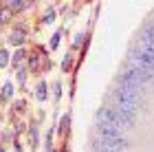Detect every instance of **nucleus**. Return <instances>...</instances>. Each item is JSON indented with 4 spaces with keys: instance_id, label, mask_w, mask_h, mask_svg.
Instances as JSON below:
<instances>
[{
    "instance_id": "obj_1",
    "label": "nucleus",
    "mask_w": 154,
    "mask_h": 152,
    "mask_svg": "<svg viewBox=\"0 0 154 152\" xmlns=\"http://www.w3.org/2000/svg\"><path fill=\"white\" fill-rule=\"evenodd\" d=\"M101 141L106 148H123L125 146V141L119 139V137H101Z\"/></svg>"
},
{
    "instance_id": "obj_2",
    "label": "nucleus",
    "mask_w": 154,
    "mask_h": 152,
    "mask_svg": "<svg viewBox=\"0 0 154 152\" xmlns=\"http://www.w3.org/2000/svg\"><path fill=\"white\" fill-rule=\"evenodd\" d=\"M11 42L20 46V44H22V42H24V31H20V29H16V31H13V33H11Z\"/></svg>"
},
{
    "instance_id": "obj_3",
    "label": "nucleus",
    "mask_w": 154,
    "mask_h": 152,
    "mask_svg": "<svg viewBox=\"0 0 154 152\" xmlns=\"http://www.w3.org/2000/svg\"><path fill=\"white\" fill-rule=\"evenodd\" d=\"M35 97H38L40 101H44V99H46V84H44V82H40V84H38V91H35Z\"/></svg>"
},
{
    "instance_id": "obj_4",
    "label": "nucleus",
    "mask_w": 154,
    "mask_h": 152,
    "mask_svg": "<svg viewBox=\"0 0 154 152\" xmlns=\"http://www.w3.org/2000/svg\"><path fill=\"white\" fill-rule=\"evenodd\" d=\"M24 0H9V7H11V9L13 11H20V9H24Z\"/></svg>"
},
{
    "instance_id": "obj_5",
    "label": "nucleus",
    "mask_w": 154,
    "mask_h": 152,
    "mask_svg": "<svg viewBox=\"0 0 154 152\" xmlns=\"http://www.w3.org/2000/svg\"><path fill=\"white\" fill-rule=\"evenodd\" d=\"M13 95V86L11 84H5V88H2V99H9Z\"/></svg>"
},
{
    "instance_id": "obj_6",
    "label": "nucleus",
    "mask_w": 154,
    "mask_h": 152,
    "mask_svg": "<svg viewBox=\"0 0 154 152\" xmlns=\"http://www.w3.org/2000/svg\"><path fill=\"white\" fill-rule=\"evenodd\" d=\"M68 121H71V119H68V115H66L64 119H62V123H60V132H62V135L66 132V128H68Z\"/></svg>"
},
{
    "instance_id": "obj_7",
    "label": "nucleus",
    "mask_w": 154,
    "mask_h": 152,
    "mask_svg": "<svg viewBox=\"0 0 154 152\" xmlns=\"http://www.w3.org/2000/svg\"><path fill=\"white\" fill-rule=\"evenodd\" d=\"M7 62H9V53H7V51H0V66H5Z\"/></svg>"
},
{
    "instance_id": "obj_8",
    "label": "nucleus",
    "mask_w": 154,
    "mask_h": 152,
    "mask_svg": "<svg viewBox=\"0 0 154 152\" xmlns=\"http://www.w3.org/2000/svg\"><path fill=\"white\" fill-rule=\"evenodd\" d=\"M22 60H24V51L20 49V51H18L16 55H13V62H16V64H20V62H22Z\"/></svg>"
},
{
    "instance_id": "obj_9",
    "label": "nucleus",
    "mask_w": 154,
    "mask_h": 152,
    "mask_svg": "<svg viewBox=\"0 0 154 152\" xmlns=\"http://www.w3.org/2000/svg\"><path fill=\"white\" fill-rule=\"evenodd\" d=\"M57 42H60V33H55V36L51 38V49H55V46H57Z\"/></svg>"
},
{
    "instance_id": "obj_10",
    "label": "nucleus",
    "mask_w": 154,
    "mask_h": 152,
    "mask_svg": "<svg viewBox=\"0 0 154 152\" xmlns=\"http://www.w3.org/2000/svg\"><path fill=\"white\" fill-rule=\"evenodd\" d=\"M24 77H26V71H20V73H18V79H20V82H22Z\"/></svg>"
}]
</instances>
